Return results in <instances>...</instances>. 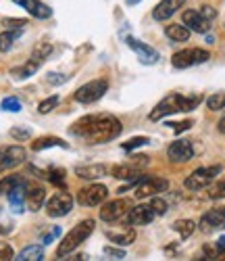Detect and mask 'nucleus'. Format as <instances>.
I'll return each mask as SVG.
<instances>
[{"instance_id":"obj_1","label":"nucleus","mask_w":225,"mask_h":261,"mask_svg":"<svg viewBox=\"0 0 225 261\" xmlns=\"http://www.w3.org/2000/svg\"><path fill=\"white\" fill-rule=\"evenodd\" d=\"M71 132L90 144H102L119 138L123 125L115 115H86L71 127Z\"/></svg>"},{"instance_id":"obj_45","label":"nucleus","mask_w":225,"mask_h":261,"mask_svg":"<svg viewBox=\"0 0 225 261\" xmlns=\"http://www.w3.org/2000/svg\"><path fill=\"white\" fill-rule=\"evenodd\" d=\"M13 247L9 243H0V261L3 259H13Z\"/></svg>"},{"instance_id":"obj_27","label":"nucleus","mask_w":225,"mask_h":261,"mask_svg":"<svg viewBox=\"0 0 225 261\" xmlns=\"http://www.w3.org/2000/svg\"><path fill=\"white\" fill-rule=\"evenodd\" d=\"M40 259H44L42 245H30L17 255V261H40Z\"/></svg>"},{"instance_id":"obj_19","label":"nucleus","mask_w":225,"mask_h":261,"mask_svg":"<svg viewBox=\"0 0 225 261\" xmlns=\"http://www.w3.org/2000/svg\"><path fill=\"white\" fill-rule=\"evenodd\" d=\"M13 3L19 5L21 9H25L36 19H48V17H52V9L48 5L40 3V0H13Z\"/></svg>"},{"instance_id":"obj_11","label":"nucleus","mask_w":225,"mask_h":261,"mask_svg":"<svg viewBox=\"0 0 225 261\" xmlns=\"http://www.w3.org/2000/svg\"><path fill=\"white\" fill-rule=\"evenodd\" d=\"M125 44L138 55L140 63H144V65H156V63H159V59H161V55L156 53L152 46H148V44H144V42L136 40L133 36H127L125 38Z\"/></svg>"},{"instance_id":"obj_25","label":"nucleus","mask_w":225,"mask_h":261,"mask_svg":"<svg viewBox=\"0 0 225 261\" xmlns=\"http://www.w3.org/2000/svg\"><path fill=\"white\" fill-rule=\"evenodd\" d=\"M38 69H40V63L34 61V59H30L25 65H21V67L11 69V75H13V80H27V77H32Z\"/></svg>"},{"instance_id":"obj_33","label":"nucleus","mask_w":225,"mask_h":261,"mask_svg":"<svg viewBox=\"0 0 225 261\" xmlns=\"http://www.w3.org/2000/svg\"><path fill=\"white\" fill-rule=\"evenodd\" d=\"M207 105H209L211 111H223L225 109V92H217V94L209 96Z\"/></svg>"},{"instance_id":"obj_51","label":"nucleus","mask_w":225,"mask_h":261,"mask_svg":"<svg viewBox=\"0 0 225 261\" xmlns=\"http://www.w3.org/2000/svg\"><path fill=\"white\" fill-rule=\"evenodd\" d=\"M223 209H225V207H223Z\"/></svg>"},{"instance_id":"obj_14","label":"nucleus","mask_w":225,"mask_h":261,"mask_svg":"<svg viewBox=\"0 0 225 261\" xmlns=\"http://www.w3.org/2000/svg\"><path fill=\"white\" fill-rule=\"evenodd\" d=\"M167 157L173 163H186L194 157V146L190 140H175L169 148H167Z\"/></svg>"},{"instance_id":"obj_12","label":"nucleus","mask_w":225,"mask_h":261,"mask_svg":"<svg viewBox=\"0 0 225 261\" xmlns=\"http://www.w3.org/2000/svg\"><path fill=\"white\" fill-rule=\"evenodd\" d=\"M25 161V148L23 146H7V148H0V171H7L13 169L17 165H21Z\"/></svg>"},{"instance_id":"obj_39","label":"nucleus","mask_w":225,"mask_h":261,"mask_svg":"<svg viewBox=\"0 0 225 261\" xmlns=\"http://www.w3.org/2000/svg\"><path fill=\"white\" fill-rule=\"evenodd\" d=\"M11 138H15V140H19V142L30 140V138H32V129H27V127H13V129H11Z\"/></svg>"},{"instance_id":"obj_7","label":"nucleus","mask_w":225,"mask_h":261,"mask_svg":"<svg viewBox=\"0 0 225 261\" xmlns=\"http://www.w3.org/2000/svg\"><path fill=\"white\" fill-rule=\"evenodd\" d=\"M131 201L129 199H115L110 203H104L100 209V220L106 224H117L123 217H127V213L131 211Z\"/></svg>"},{"instance_id":"obj_10","label":"nucleus","mask_w":225,"mask_h":261,"mask_svg":"<svg viewBox=\"0 0 225 261\" xmlns=\"http://www.w3.org/2000/svg\"><path fill=\"white\" fill-rule=\"evenodd\" d=\"M71 209H73V197L69 192H57L54 197H50L48 203H46V213L50 217H63Z\"/></svg>"},{"instance_id":"obj_28","label":"nucleus","mask_w":225,"mask_h":261,"mask_svg":"<svg viewBox=\"0 0 225 261\" xmlns=\"http://www.w3.org/2000/svg\"><path fill=\"white\" fill-rule=\"evenodd\" d=\"M21 36V30H7L0 34V53H9L15 46V40Z\"/></svg>"},{"instance_id":"obj_49","label":"nucleus","mask_w":225,"mask_h":261,"mask_svg":"<svg viewBox=\"0 0 225 261\" xmlns=\"http://www.w3.org/2000/svg\"><path fill=\"white\" fill-rule=\"evenodd\" d=\"M217 245H219L221 249H225V236H221V238H219V241H217Z\"/></svg>"},{"instance_id":"obj_4","label":"nucleus","mask_w":225,"mask_h":261,"mask_svg":"<svg viewBox=\"0 0 225 261\" xmlns=\"http://www.w3.org/2000/svg\"><path fill=\"white\" fill-rule=\"evenodd\" d=\"M217 173H221V165H211V167H198V169H194V171L190 173V176L186 178L184 186H186L188 190H192V192L205 190V188H209V186H211V184L215 182Z\"/></svg>"},{"instance_id":"obj_22","label":"nucleus","mask_w":225,"mask_h":261,"mask_svg":"<svg viewBox=\"0 0 225 261\" xmlns=\"http://www.w3.org/2000/svg\"><path fill=\"white\" fill-rule=\"evenodd\" d=\"M106 238L110 243H115L119 247H129L133 241H136V230L133 228H121V230H108Z\"/></svg>"},{"instance_id":"obj_34","label":"nucleus","mask_w":225,"mask_h":261,"mask_svg":"<svg viewBox=\"0 0 225 261\" xmlns=\"http://www.w3.org/2000/svg\"><path fill=\"white\" fill-rule=\"evenodd\" d=\"M23 182V178H19V176H7L0 180V194H7L11 188H15L17 184Z\"/></svg>"},{"instance_id":"obj_50","label":"nucleus","mask_w":225,"mask_h":261,"mask_svg":"<svg viewBox=\"0 0 225 261\" xmlns=\"http://www.w3.org/2000/svg\"><path fill=\"white\" fill-rule=\"evenodd\" d=\"M125 3H127L129 7H133V5H138V3H142V0H125Z\"/></svg>"},{"instance_id":"obj_29","label":"nucleus","mask_w":225,"mask_h":261,"mask_svg":"<svg viewBox=\"0 0 225 261\" xmlns=\"http://www.w3.org/2000/svg\"><path fill=\"white\" fill-rule=\"evenodd\" d=\"M179 236L184 238H190L192 234H194V230H196V224L192 222V220H177V222H173V226H171Z\"/></svg>"},{"instance_id":"obj_15","label":"nucleus","mask_w":225,"mask_h":261,"mask_svg":"<svg viewBox=\"0 0 225 261\" xmlns=\"http://www.w3.org/2000/svg\"><path fill=\"white\" fill-rule=\"evenodd\" d=\"M182 23L190 30V32H196V34H207L211 30V21H207L205 17L200 15V11H184L182 15Z\"/></svg>"},{"instance_id":"obj_8","label":"nucleus","mask_w":225,"mask_h":261,"mask_svg":"<svg viewBox=\"0 0 225 261\" xmlns=\"http://www.w3.org/2000/svg\"><path fill=\"white\" fill-rule=\"evenodd\" d=\"M108 199V188L104 184H92L77 192V203L83 207H96Z\"/></svg>"},{"instance_id":"obj_47","label":"nucleus","mask_w":225,"mask_h":261,"mask_svg":"<svg viewBox=\"0 0 225 261\" xmlns=\"http://www.w3.org/2000/svg\"><path fill=\"white\" fill-rule=\"evenodd\" d=\"M177 134H182V132H186V129H190L192 127V121H179V123H169Z\"/></svg>"},{"instance_id":"obj_26","label":"nucleus","mask_w":225,"mask_h":261,"mask_svg":"<svg viewBox=\"0 0 225 261\" xmlns=\"http://www.w3.org/2000/svg\"><path fill=\"white\" fill-rule=\"evenodd\" d=\"M52 146H61V148H69V144H67L65 140H61V138H57V136H42V138H38V140H34L32 142V148L36 150H44V148H52Z\"/></svg>"},{"instance_id":"obj_20","label":"nucleus","mask_w":225,"mask_h":261,"mask_svg":"<svg viewBox=\"0 0 225 261\" xmlns=\"http://www.w3.org/2000/svg\"><path fill=\"white\" fill-rule=\"evenodd\" d=\"M110 169L106 165H100V163H90V165H79L75 167V176L81 178V180H100L104 178Z\"/></svg>"},{"instance_id":"obj_31","label":"nucleus","mask_w":225,"mask_h":261,"mask_svg":"<svg viewBox=\"0 0 225 261\" xmlns=\"http://www.w3.org/2000/svg\"><path fill=\"white\" fill-rule=\"evenodd\" d=\"M0 109L7 113H19L21 109H23V105H21V100L17 96H7V98H3V102H0Z\"/></svg>"},{"instance_id":"obj_43","label":"nucleus","mask_w":225,"mask_h":261,"mask_svg":"<svg viewBox=\"0 0 225 261\" xmlns=\"http://www.w3.org/2000/svg\"><path fill=\"white\" fill-rule=\"evenodd\" d=\"M200 15L205 17L207 21H211V23H213V21L217 19V9H213L211 5H205V7H200Z\"/></svg>"},{"instance_id":"obj_21","label":"nucleus","mask_w":225,"mask_h":261,"mask_svg":"<svg viewBox=\"0 0 225 261\" xmlns=\"http://www.w3.org/2000/svg\"><path fill=\"white\" fill-rule=\"evenodd\" d=\"M44 201H46V190L42 186H30L27 184V190H25V205L30 211H40Z\"/></svg>"},{"instance_id":"obj_36","label":"nucleus","mask_w":225,"mask_h":261,"mask_svg":"<svg viewBox=\"0 0 225 261\" xmlns=\"http://www.w3.org/2000/svg\"><path fill=\"white\" fill-rule=\"evenodd\" d=\"M150 207L154 209V213H156V215H165V213H167V209H169L167 201H165V199H161V194H156V197H152Z\"/></svg>"},{"instance_id":"obj_44","label":"nucleus","mask_w":225,"mask_h":261,"mask_svg":"<svg viewBox=\"0 0 225 261\" xmlns=\"http://www.w3.org/2000/svg\"><path fill=\"white\" fill-rule=\"evenodd\" d=\"M69 80V75H63V73H48L46 75V82L52 84V86H59V84H65Z\"/></svg>"},{"instance_id":"obj_18","label":"nucleus","mask_w":225,"mask_h":261,"mask_svg":"<svg viewBox=\"0 0 225 261\" xmlns=\"http://www.w3.org/2000/svg\"><path fill=\"white\" fill-rule=\"evenodd\" d=\"M25 190H27V182L23 180L21 184H17L15 188H11L7 192L9 205H11V211L13 213H23L25 211Z\"/></svg>"},{"instance_id":"obj_5","label":"nucleus","mask_w":225,"mask_h":261,"mask_svg":"<svg viewBox=\"0 0 225 261\" xmlns=\"http://www.w3.org/2000/svg\"><path fill=\"white\" fill-rule=\"evenodd\" d=\"M211 59V53L205 48H186V50H179L173 55L171 65L175 69H188L192 65H200V63H207Z\"/></svg>"},{"instance_id":"obj_3","label":"nucleus","mask_w":225,"mask_h":261,"mask_svg":"<svg viewBox=\"0 0 225 261\" xmlns=\"http://www.w3.org/2000/svg\"><path fill=\"white\" fill-rule=\"evenodd\" d=\"M94 228H96V222H94V220H83V222H79V224L61 241V245H59V249H57V257H67L69 253H73L81 243L88 241L90 234L94 232Z\"/></svg>"},{"instance_id":"obj_38","label":"nucleus","mask_w":225,"mask_h":261,"mask_svg":"<svg viewBox=\"0 0 225 261\" xmlns=\"http://www.w3.org/2000/svg\"><path fill=\"white\" fill-rule=\"evenodd\" d=\"M57 105H59V96H57V94H54V96H48L46 100H42V102H40L38 111H40L42 115H46V113H50V111H52V109H54Z\"/></svg>"},{"instance_id":"obj_23","label":"nucleus","mask_w":225,"mask_h":261,"mask_svg":"<svg viewBox=\"0 0 225 261\" xmlns=\"http://www.w3.org/2000/svg\"><path fill=\"white\" fill-rule=\"evenodd\" d=\"M140 167H136L133 163H129V165H115L110 169V173H112V178H117V180H127V182H131V180H138L140 178Z\"/></svg>"},{"instance_id":"obj_24","label":"nucleus","mask_w":225,"mask_h":261,"mask_svg":"<svg viewBox=\"0 0 225 261\" xmlns=\"http://www.w3.org/2000/svg\"><path fill=\"white\" fill-rule=\"evenodd\" d=\"M165 36L171 40V42H188L190 40V30L184 25V23H171L165 28Z\"/></svg>"},{"instance_id":"obj_48","label":"nucleus","mask_w":225,"mask_h":261,"mask_svg":"<svg viewBox=\"0 0 225 261\" xmlns=\"http://www.w3.org/2000/svg\"><path fill=\"white\" fill-rule=\"evenodd\" d=\"M217 127H219V132H221V134H225V117H223V119L217 123Z\"/></svg>"},{"instance_id":"obj_42","label":"nucleus","mask_w":225,"mask_h":261,"mask_svg":"<svg viewBox=\"0 0 225 261\" xmlns=\"http://www.w3.org/2000/svg\"><path fill=\"white\" fill-rule=\"evenodd\" d=\"M59 236H61V226H54V228H52L48 234H44V236H42V243H44V247L50 245L52 241H57Z\"/></svg>"},{"instance_id":"obj_40","label":"nucleus","mask_w":225,"mask_h":261,"mask_svg":"<svg viewBox=\"0 0 225 261\" xmlns=\"http://www.w3.org/2000/svg\"><path fill=\"white\" fill-rule=\"evenodd\" d=\"M202 253H205V259H219L221 247L217 243L215 245H205V247H202Z\"/></svg>"},{"instance_id":"obj_30","label":"nucleus","mask_w":225,"mask_h":261,"mask_svg":"<svg viewBox=\"0 0 225 261\" xmlns=\"http://www.w3.org/2000/svg\"><path fill=\"white\" fill-rule=\"evenodd\" d=\"M50 53H52V44H50V42H40V44L34 48V53H32V59L42 65L44 61L50 57Z\"/></svg>"},{"instance_id":"obj_41","label":"nucleus","mask_w":225,"mask_h":261,"mask_svg":"<svg viewBox=\"0 0 225 261\" xmlns=\"http://www.w3.org/2000/svg\"><path fill=\"white\" fill-rule=\"evenodd\" d=\"M3 25L9 30H23L27 25L25 19H3Z\"/></svg>"},{"instance_id":"obj_13","label":"nucleus","mask_w":225,"mask_h":261,"mask_svg":"<svg viewBox=\"0 0 225 261\" xmlns=\"http://www.w3.org/2000/svg\"><path fill=\"white\" fill-rule=\"evenodd\" d=\"M200 230L205 234H211V232H217V230H223L225 228V209H211L207 211L205 215L200 217Z\"/></svg>"},{"instance_id":"obj_46","label":"nucleus","mask_w":225,"mask_h":261,"mask_svg":"<svg viewBox=\"0 0 225 261\" xmlns=\"http://www.w3.org/2000/svg\"><path fill=\"white\" fill-rule=\"evenodd\" d=\"M104 255L115 257V259H123L125 257V251L123 249H115V247H104Z\"/></svg>"},{"instance_id":"obj_9","label":"nucleus","mask_w":225,"mask_h":261,"mask_svg":"<svg viewBox=\"0 0 225 261\" xmlns=\"http://www.w3.org/2000/svg\"><path fill=\"white\" fill-rule=\"evenodd\" d=\"M169 188V182L165 178H159V176H148L144 178L138 188H136V199H152L156 194H163L167 192Z\"/></svg>"},{"instance_id":"obj_2","label":"nucleus","mask_w":225,"mask_h":261,"mask_svg":"<svg viewBox=\"0 0 225 261\" xmlns=\"http://www.w3.org/2000/svg\"><path fill=\"white\" fill-rule=\"evenodd\" d=\"M200 100H202L200 94H194V96L169 94V96H165V98L150 111V119H152V121H159V119H163V117H167V115H173V113H188V111H194V109L200 105Z\"/></svg>"},{"instance_id":"obj_35","label":"nucleus","mask_w":225,"mask_h":261,"mask_svg":"<svg viewBox=\"0 0 225 261\" xmlns=\"http://www.w3.org/2000/svg\"><path fill=\"white\" fill-rule=\"evenodd\" d=\"M150 142V138H146V136H136V138H131V140H127V142H123L121 144V148L123 150H133V148H140V146H146Z\"/></svg>"},{"instance_id":"obj_6","label":"nucleus","mask_w":225,"mask_h":261,"mask_svg":"<svg viewBox=\"0 0 225 261\" xmlns=\"http://www.w3.org/2000/svg\"><path fill=\"white\" fill-rule=\"evenodd\" d=\"M106 90H108V82L106 80H92V82L83 84L81 88H77L73 98L77 102H81V105H92V102L100 100Z\"/></svg>"},{"instance_id":"obj_16","label":"nucleus","mask_w":225,"mask_h":261,"mask_svg":"<svg viewBox=\"0 0 225 261\" xmlns=\"http://www.w3.org/2000/svg\"><path fill=\"white\" fill-rule=\"evenodd\" d=\"M154 217H156V213L150 207V203H144L138 207H131V211L127 213V222H129V226H146Z\"/></svg>"},{"instance_id":"obj_37","label":"nucleus","mask_w":225,"mask_h":261,"mask_svg":"<svg viewBox=\"0 0 225 261\" xmlns=\"http://www.w3.org/2000/svg\"><path fill=\"white\" fill-rule=\"evenodd\" d=\"M209 197L211 199H225V178L221 182L209 186Z\"/></svg>"},{"instance_id":"obj_32","label":"nucleus","mask_w":225,"mask_h":261,"mask_svg":"<svg viewBox=\"0 0 225 261\" xmlns=\"http://www.w3.org/2000/svg\"><path fill=\"white\" fill-rule=\"evenodd\" d=\"M46 178L54 184V186H61L65 188V169H59V167H52L46 171Z\"/></svg>"},{"instance_id":"obj_17","label":"nucleus","mask_w":225,"mask_h":261,"mask_svg":"<svg viewBox=\"0 0 225 261\" xmlns=\"http://www.w3.org/2000/svg\"><path fill=\"white\" fill-rule=\"evenodd\" d=\"M186 0H161L159 5L152 9V19L154 21H167L171 19L179 9L184 7Z\"/></svg>"}]
</instances>
